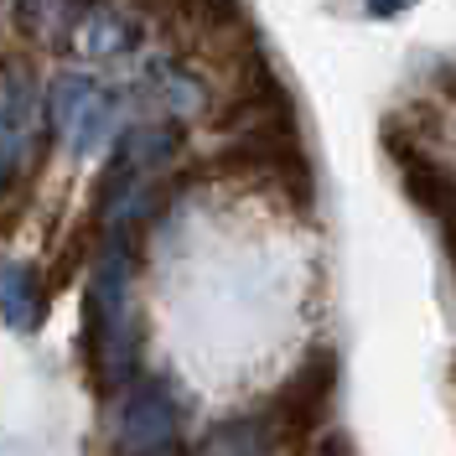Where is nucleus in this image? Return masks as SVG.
<instances>
[{"mask_svg":"<svg viewBox=\"0 0 456 456\" xmlns=\"http://www.w3.org/2000/svg\"><path fill=\"white\" fill-rule=\"evenodd\" d=\"M446 255H452V265H456V224H446Z\"/></svg>","mask_w":456,"mask_h":456,"instance_id":"4","label":"nucleus"},{"mask_svg":"<svg viewBox=\"0 0 456 456\" xmlns=\"http://www.w3.org/2000/svg\"><path fill=\"white\" fill-rule=\"evenodd\" d=\"M441 88H446V94L456 99V73H446V78H441Z\"/></svg>","mask_w":456,"mask_h":456,"instance_id":"5","label":"nucleus"},{"mask_svg":"<svg viewBox=\"0 0 456 456\" xmlns=\"http://www.w3.org/2000/svg\"><path fill=\"white\" fill-rule=\"evenodd\" d=\"M135 11H145L167 31H187V37L202 27V0H135Z\"/></svg>","mask_w":456,"mask_h":456,"instance_id":"2","label":"nucleus"},{"mask_svg":"<svg viewBox=\"0 0 456 456\" xmlns=\"http://www.w3.org/2000/svg\"><path fill=\"white\" fill-rule=\"evenodd\" d=\"M452 379H456V369H452Z\"/></svg>","mask_w":456,"mask_h":456,"instance_id":"6","label":"nucleus"},{"mask_svg":"<svg viewBox=\"0 0 456 456\" xmlns=\"http://www.w3.org/2000/svg\"><path fill=\"white\" fill-rule=\"evenodd\" d=\"M306 456H353V446H347V436H327V441H316Z\"/></svg>","mask_w":456,"mask_h":456,"instance_id":"3","label":"nucleus"},{"mask_svg":"<svg viewBox=\"0 0 456 456\" xmlns=\"http://www.w3.org/2000/svg\"><path fill=\"white\" fill-rule=\"evenodd\" d=\"M332 399H338V353L332 347H316L301 369L285 379V389L270 399V426L290 456H306L316 446V430L327 426L332 415Z\"/></svg>","mask_w":456,"mask_h":456,"instance_id":"1","label":"nucleus"}]
</instances>
